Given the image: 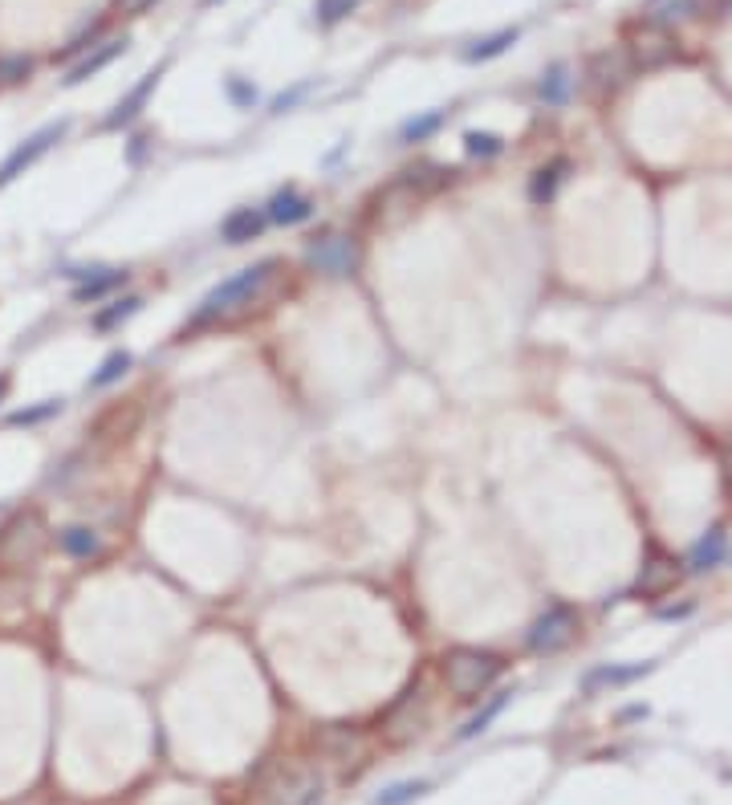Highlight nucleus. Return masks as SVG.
Instances as JSON below:
<instances>
[{
    "label": "nucleus",
    "mask_w": 732,
    "mask_h": 805,
    "mask_svg": "<svg viewBox=\"0 0 732 805\" xmlns=\"http://www.w3.org/2000/svg\"><path fill=\"white\" fill-rule=\"evenodd\" d=\"M464 151H468L472 159H493V155L505 151V139L493 135V131H468V135H464Z\"/></svg>",
    "instance_id": "obj_21"
},
{
    "label": "nucleus",
    "mask_w": 732,
    "mask_h": 805,
    "mask_svg": "<svg viewBox=\"0 0 732 805\" xmlns=\"http://www.w3.org/2000/svg\"><path fill=\"white\" fill-rule=\"evenodd\" d=\"M651 671V663H635V667H602V671H590L586 675V688H594V684H631V679H639V675H647Z\"/></svg>",
    "instance_id": "obj_20"
},
{
    "label": "nucleus",
    "mask_w": 732,
    "mask_h": 805,
    "mask_svg": "<svg viewBox=\"0 0 732 805\" xmlns=\"http://www.w3.org/2000/svg\"><path fill=\"white\" fill-rule=\"evenodd\" d=\"M509 696H513V692H497L493 700H488V704H484V708H480V712H476V716H472V720H468V724H464V728L456 732V740H472V736H480V732H484L488 724H493V720H497V716L505 712Z\"/></svg>",
    "instance_id": "obj_17"
},
{
    "label": "nucleus",
    "mask_w": 732,
    "mask_h": 805,
    "mask_svg": "<svg viewBox=\"0 0 732 805\" xmlns=\"http://www.w3.org/2000/svg\"><path fill=\"white\" fill-rule=\"evenodd\" d=\"M5 391H9V379H5V375H0V399H5Z\"/></svg>",
    "instance_id": "obj_30"
},
{
    "label": "nucleus",
    "mask_w": 732,
    "mask_h": 805,
    "mask_svg": "<svg viewBox=\"0 0 732 805\" xmlns=\"http://www.w3.org/2000/svg\"><path fill=\"white\" fill-rule=\"evenodd\" d=\"M322 793H326V781H322L318 769L289 765V769H277L265 781L261 805H322Z\"/></svg>",
    "instance_id": "obj_3"
},
{
    "label": "nucleus",
    "mask_w": 732,
    "mask_h": 805,
    "mask_svg": "<svg viewBox=\"0 0 732 805\" xmlns=\"http://www.w3.org/2000/svg\"><path fill=\"white\" fill-rule=\"evenodd\" d=\"M163 70H167V61H163V66H155L151 74H143V82H139V86H135L127 98H118V106L106 114V131H118V127H127V122H135V118H139V110H143V102L151 98V90L159 86Z\"/></svg>",
    "instance_id": "obj_8"
},
{
    "label": "nucleus",
    "mask_w": 732,
    "mask_h": 805,
    "mask_svg": "<svg viewBox=\"0 0 732 805\" xmlns=\"http://www.w3.org/2000/svg\"><path fill=\"white\" fill-rule=\"evenodd\" d=\"M724 549H728V537H724L720 529H712V533H708V537H700V545L692 549L688 566H692L696 574H704V570H712V566H720V562H724Z\"/></svg>",
    "instance_id": "obj_13"
},
{
    "label": "nucleus",
    "mask_w": 732,
    "mask_h": 805,
    "mask_svg": "<svg viewBox=\"0 0 732 805\" xmlns=\"http://www.w3.org/2000/svg\"><path fill=\"white\" fill-rule=\"evenodd\" d=\"M265 212L261 208H236V212H228L224 220H220V236L228 240V244H249V240H257L261 232H265Z\"/></svg>",
    "instance_id": "obj_11"
},
{
    "label": "nucleus",
    "mask_w": 732,
    "mask_h": 805,
    "mask_svg": "<svg viewBox=\"0 0 732 805\" xmlns=\"http://www.w3.org/2000/svg\"><path fill=\"white\" fill-rule=\"evenodd\" d=\"M70 277L78 281V285H74V301L94 305V301H102L106 293H114L131 273H127V269H102V265H94V269H70Z\"/></svg>",
    "instance_id": "obj_7"
},
{
    "label": "nucleus",
    "mask_w": 732,
    "mask_h": 805,
    "mask_svg": "<svg viewBox=\"0 0 732 805\" xmlns=\"http://www.w3.org/2000/svg\"><path fill=\"white\" fill-rule=\"evenodd\" d=\"M224 90H228L232 106H240V110H253V106H257V86H253V82H244L240 74H232V78L224 82Z\"/></svg>",
    "instance_id": "obj_25"
},
{
    "label": "nucleus",
    "mask_w": 732,
    "mask_h": 805,
    "mask_svg": "<svg viewBox=\"0 0 732 805\" xmlns=\"http://www.w3.org/2000/svg\"><path fill=\"white\" fill-rule=\"evenodd\" d=\"M358 9V0H318V21L322 25H338L342 17H350Z\"/></svg>",
    "instance_id": "obj_26"
},
{
    "label": "nucleus",
    "mask_w": 732,
    "mask_h": 805,
    "mask_svg": "<svg viewBox=\"0 0 732 805\" xmlns=\"http://www.w3.org/2000/svg\"><path fill=\"white\" fill-rule=\"evenodd\" d=\"M305 261H310L318 273H326V277H350L354 265H358V249H354L350 236L330 232V236L314 240L310 249H305Z\"/></svg>",
    "instance_id": "obj_5"
},
{
    "label": "nucleus",
    "mask_w": 732,
    "mask_h": 805,
    "mask_svg": "<svg viewBox=\"0 0 732 805\" xmlns=\"http://www.w3.org/2000/svg\"><path fill=\"white\" fill-rule=\"evenodd\" d=\"M570 635H574V610L554 606L529 627V647L541 651V655H554V651H562L570 643Z\"/></svg>",
    "instance_id": "obj_6"
},
{
    "label": "nucleus",
    "mask_w": 732,
    "mask_h": 805,
    "mask_svg": "<svg viewBox=\"0 0 732 805\" xmlns=\"http://www.w3.org/2000/svg\"><path fill=\"white\" fill-rule=\"evenodd\" d=\"M310 216H314V200H310V196H301L297 188L277 192V196L269 200V208H265V220H273V224H281V228L305 224Z\"/></svg>",
    "instance_id": "obj_10"
},
{
    "label": "nucleus",
    "mask_w": 732,
    "mask_h": 805,
    "mask_svg": "<svg viewBox=\"0 0 732 805\" xmlns=\"http://www.w3.org/2000/svg\"><path fill=\"white\" fill-rule=\"evenodd\" d=\"M131 366H135V358H131L127 350H114V354H106V358H102V366H98L94 375H90V383H86V387H90V391H106V387H114L122 375H127Z\"/></svg>",
    "instance_id": "obj_12"
},
{
    "label": "nucleus",
    "mask_w": 732,
    "mask_h": 805,
    "mask_svg": "<svg viewBox=\"0 0 732 805\" xmlns=\"http://www.w3.org/2000/svg\"><path fill=\"white\" fill-rule=\"evenodd\" d=\"M61 549L70 557H90V553H98V533L86 525H70V529H61Z\"/></svg>",
    "instance_id": "obj_19"
},
{
    "label": "nucleus",
    "mask_w": 732,
    "mask_h": 805,
    "mask_svg": "<svg viewBox=\"0 0 732 805\" xmlns=\"http://www.w3.org/2000/svg\"><path fill=\"white\" fill-rule=\"evenodd\" d=\"M127 53V37H114V41H102V45H94L90 53H82V61L78 66H70V74H66V86H82L86 78H94V74H102L114 57H122Z\"/></svg>",
    "instance_id": "obj_9"
},
{
    "label": "nucleus",
    "mask_w": 732,
    "mask_h": 805,
    "mask_svg": "<svg viewBox=\"0 0 732 805\" xmlns=\"http://www.w3.org/2000/svg\"><path fill=\"white\" fill-rule=\"evenodd\" d=\"M53 415H61V399H45V403H37V407L13 411V415H9V427H37V423H45V419H53Z\"/></svg>",
    "instance_id": "obj_22"
},
{
    "label": "nucleus",
    "mask_w": 732,
    "mask_h": 805,
    "mask_svg": "<svg viewBox=\"0 0 732 805\" xmlns=\"http://www.w3.org/2000/svg\"><path fill=\"white\" fill-rule=\"evenodd\" d=\"M521 33L517 29H501V33H488V37H480V41H472L468 49H464V61H472V66H476V61H493V57H501L513 41H517Z\"/></svg>",
    "instance_id": "obj_14"
},
{
    "label": "nucleus",
    "mask_w": 732,
    "mask_h": 805,
    "mask_svg": "<svg viewBox=\"0 0 732 805\" xmlns=\"http://www.w3.org/2000/svg\"><path fill=\"white\" fill-rule=\"evenodd\" d=\"M66 131H70V118H57V122H49V127H41V131H33L21 147H13L9 151V159L0 163V188H9V183L17 179V175H25L49 147H57L61 139H66Z\"/></svg>",
    "instance_id": "obj_4"
},
{
    "label": "nucleus",
    "mask_w": 732,
    "mask_h": 805,
    "mask_svg": "<svg viewBox=\"0 0 732 805\" xmlns=\"http://www.w3.org/2000/svg\"><path fill=\"white\" fill-rule=\"evenodd\" d=\"M423 793H427V781H395V785H387V789L379 793L375 805H411V801L423 797Z\"/></svg>",
    "instance_id": "obj_24"
},
{
    "label": "nucleus",
    "mask_w": 732,
    "mask_h": 805,
    "mask_svg": "<svg viewBox=\"0 0 732 805\" xmlns=\"http://www.w3.org/2000/svg\"><path fill=\"white\" fill-rule=\"evenodd\" d=\"M273 269H277V261H257V265H249V269H240L236 277L220 281V285L200 301L196 322H208V318H216V314H228V309H236V305H249V301L265 289V281L273 277Z\"/></svg>",
    "instance_id": "obj_2"
},
{
    "label": "nucleus",
    "mask_w": 732,
    "mask_h": 805,
    "mask_svg": "<svg viewBox=\"0 0 732 805\" xmlns=\"http://www.w3.org/2000/svg\"><path fill=\"white\" fill-rule=\"evenodd\" d=\"M444 122H448V110H432V114L407 118L403 131H399V139H403V143H423V139H432V135L444 127Z\"/></svg>",
    "instance_id": "obj_15"
},
{
    "label": "nucleus",
    "mask_w": 732,
    "mask_h": 805,
    "mask_svg": "<svg viewBox=\"0 0 732 805\" xmlns=\"http://www.w3.org/2000/svg\"><path fill=\"white\" fill-rule=\"evenodd\" d=\"M566 94H570V70H566V66H554V70L541 78V98H545L549 106H562Z\"/></svg>",
    "instance_id": "obj_23"
},
{
    "label": "nucleus",
    "mask_w": 732,
    "mask_h": 805,
    "mask_svg": "<svg viewBox=\"0 0 732 805\" xmlns=\"http://www.w3.org/2000/svg\"><path fill=\"white\" fill-rule=\"evenodd\" d=\"M562 171H566V163H549V167H537V171H533V179H529V200H533V204H549V200H554Z\"/></svg>",
    "instance_id": "obj_16"
},
{
    "label": "nucleus",
    "mask_w": 732,
    "mask_h": 805,
    "mask_svg": "<svg viewBox=\"0 0 732 805\" xmlns=\"http://www.w3.org/2000/svg\"><path fill=\"white\" fill-rule=\"evenodd\" d=\"M301 94H305V86H297V90H289V94H281V98H277V102H273V114H285V110H289V106H293V102H297V98H301Z\"/></svg>",
    "instance_id": "obj_28"
},
{
    "label": "nucleus",
    "mask_w": 732,
    "mask_h": 805,
    "mask_svg": "<svg viewBox=\"0 0 732 805\" xmlns=\"http://www.w3.org/2000/svg\"><path fill=\"white\" fill-rule=\"evenodd\" d=\"M122 5H127V9H147L151 0H122Z\"/></svg>",
    "instance_id": "obj_29"
},
{
    "label": "nucleus",
    "mask_w": 732,
    "mask_h": 805,
    "mask_svg": "<svg viewBox=\"0 0 732 805\" xmlns=\"http://www.w3.org/2000/svg\"><path fill=\"white\" fill-rule=\"evenodd\" d=\"M501 655H493V651H480V647H460V651H452L448 659H444V679H448V688L456 692V696H464V700H476L480 692H488L493 688V679L501 675Z\"/></svg>",
    "instance_id": "obj_1"
},
{
    "label": "nucleus",
    "mask_w": 732,
    "mask_h": 805,
    "mask_svg": "<svg viewBox=\"0 0 732 805\" xmlns=\"http://www.w3.org/2000/svg\"><path fill=\"white\" fill-rule=\"evenodd\" d=\"M139 305H143V297L110 301L106 309H98V314H94V326H98V330H114V326H122L127 318H135V314H139Z\"/></svg>",
    "instance_id": "obj_18"
},
{
    "label": "nucleus",
    "mask_w": 732,
    "mask_h": 805,
    "mask_svg": "<svg viewBox=\"0 0 732 805\" xmlns=\"http://www.w3.org/2000/svg\"><path fill=\"white\" fill-rule=\"evenodd\" d=\"M94 37H98V29H86V33H78V37L70 41L66 57H74V53H90V49H94Z\"/></svg>",
    "instance_id": "obj_27"
}]
</instances>
